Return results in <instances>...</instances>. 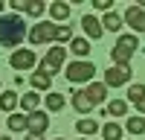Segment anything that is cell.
<instances>
[{"mask_svg": "<svg viewBox=\"0 0 145 140\" xmlns=\"http://www.w3.org/2000/svg\"><path fill=\"white\" fill-rule=\"evenodd\" d=\"M26 23H23L20 15H0V47H18L23 38H26Z\"/></svg>", "mask_w": 145, "mask_h": 140, "instance_id": "cell-1", "label": "cell"}, {"mask_svg": "<svg viewBox=\"0 0 145 140\" xmlns=\"http://www.w3.org/2000/svg\"><path fill=\"white\" fill-rule=\"evenodd\" d=\"M137 47H139V41H137V35H134V32L119 35V38H116V47L110 50V61H113V64H119V67H125L131 58H134Z\"/></svg>", "mask_w": 145, "mask_h": 140, "instance_id": "cell-2", "label": "cell"}, {"mask_svg": "<svg viewBox=\"0 0 145 140\" xmlns=\"http://www.w3.org/2000/svg\"><path fill=\"white\" fill-rule=\"evenodd\" d=\"M64 76L72 82V85H90V79L96 76V64L93 61H70L67 70H64Z\"/></svg>", "mask_w": 145, "mask_h": 140, "instance_id": "cell-3", "label": "cell"}, {"mask_svg": "<svg viewBox=\"0 0 145 140\" xmlns=\"http://www.w3.org/2000/svg\"><path fill=\"white\" fill-rule=\"evenodd\" d=\"M55 29H58V23H52V20H41V23H35V26L26 32V38H29V44H35V47L52 44V41H55Z\"/></svg>", "mask_w": 145, "mask_h": 140, "instance_id": "cell-4", "label": "cell"}, {"mask_svg": "<svg viewBox=\"0 0 145 140\" xmlns=\"http://www.w3.org/2000/svg\"><path fill=\"white\" fill-rule=\"evenodd\" d=\"M64 55H67V47H50V53H46L44 61H41V70L46 76L61 73V70H64Z\"/></svg>", "mask_w": 145, "mask_h": 140, "instance_id": "cell-5", "label": "cell"}, {"mask_svg": "<svg viewBox=\"0 0 145 140\" xmlns=\"http://www.w3.org/2000/svg\"><path fill=\"white\" fill-rule=\"evenodd\" d=\"M131 76H134V70H131L128 64H125V67L113 64L110 70H105V88H122V85L131 82Z\"/></svg>", "mask_w": 145, "mask_h": 140, "instance_id": "cell-6", "label": "cell"}, {"mask_svg": "<svg viewBox=\"0 0 145 140\" xmlns=\"http://www.w3.org/2000/svg\"><path fill=\"white\" fill-rule=\"evenodd\" d=\"M50 128V114L46 111H32V114H26V131L32 134V137H44V131Z\"/></svg>", "mask_w": 145, "mask_h": 140, "instance_id": "cell-7", "label": "cell"}, {"mask_svg": "<svg viewBox=\"0 0 145 140\" xmlns=\"http://www.w3.org/2000/svg\"><path fill=\"white\" fill-rule=\"evenodd\" d=\"M122 23H128V26L134 29V35L137 32H145V9L142 6H131L122 15Z\"/></svg>", "mask_w": 145, "mask_h": 140, "instance_id": "cell-8", "label": "cell"}, {"mask_svg": "<svg viewBox=\"0 0 145 140\" xmlns=\"http://www.w3.org/2000/svg\"><path fill=\"white\" fill-rule=\"evenodd\" d=\"M35 61H38V58H35L32 50H15V53L9 55V64L15 67V70H32Z\"/></svg>", "mask_w": 145, "mask_h": 140, "instance_id": "cell-9", "label": "cell"}, {"mask_svg": "<svg viewBox=\"0 0 145 140\" xmlns=\"http://www.w3.org/2000/svg\"><path fill=\"white\" fill-rule=\"evenodd\" d=\"M81 26H84L87 41H99V38H102V20L96 18V15H84V18H81Z\"/></svg>", "mask_w": 145, "mask_h": 140, "instance_id": "cell-10", "label": "cell"}, {"mask_svg": "<svg viewBox=\"0 0 145 140\" xmlns=\"http://www.w3.org/2000/svg\"><path fill=\"white\" fill-rule=\"evenodd\" d=\"M84 96L90 99V105H102L107 99V88H105V82H90L87 88H84Z\"/></svg>", "mask_w": 145, "mask_h": 140, "instance_id": "cell-11", "label": "cell"}, {"mask_svg": "<svg viewBox=\"0 0 145 140\" xmlns=\"http://www.w3.org/2000/svg\"><path fill=\"white\" fill-rule=\"evenodd\" d=\"M70 102H72V108L78 114H90L93 111V105H90L87 96H84V90H70Z\"/></svg>", "mask_w": 145, "mask_h": 140, "instance_id": "cell-12", "label": "cell"}, {"mask_svg": "<svg viewBox=\"0 0 145 140\" xmlns=\"http://www.w3.org/2000/svg\"><path fill=\"white\" fill-rule=\"evenodd\" d=\"M50 18H52V23H58V26H61V20L70 18V3H64V0H55V3L50 6Z\"/></svg>", "mask_w": 145, "mask_h": 140, "instance_id": "cell-13", "label": "cell"}, {"mask_svg": "<svg viewBox=\"0 0 145 140\" xmlns=\"http://www.w3.org/2000/svg\"><path fill=\"white\" fill-rule=\"evenodd\" d=\"M18 102H20L18 90H0V111H9V114H15Z\"/></svg>", "mask_w": 145, "mask_h": 140, "instance_id": "cell-14", "label": "cell"}, {"mask_svg": "<svg viewBox=\"0 0 145 140\" xmlns=\"http://www.w3.org/2000/svg\"><path fill=\"white\" fill-rule=\"evenodd\" d=\"M29 82H32V88H35V90H46V93L52 90V76H46L44 70H35V73L29 76Z\"/></svg>", "mask_w": 145, "mask_h": 140, "instance_id": "cell-15", "label": "cell"}, {"mask_svg": "<svg viewBox=\"0 0 145 140\" xmlns=\"http://www.w3.org/2000/svg\"><path fill=\"white\" fill-rule=\"evenodd\" d=\"M99 20H102V32H105V29H107V32H119V29L125 26V23H122V15H116V12H107V15L99 18Z\"/></svg>", "mask_w": 145, "mask_h": 140, "instance_id": "cell-16", "label": "cell"}, {"mask_svg": "<svg viewBox=\"0 0 145 140\" xmlns=\"http://www.w3.org/2000/svg\"><path fill=\"white\" fill-rule=\"evenodd\" d=\"M76 131H78L81 137H90V134L99 131V123H96L93 117H84V120H78V123H76Z\"/></svg>", "mask_w": 145, "mask_h": 140, "instance_id": "cell-17", "label": "cell"}, {"mask_svg": "<svg viewBox=\"0 0 145 140\" xmlns=\"http://www.w3.org/2000/svg\"><path fill=\"white\" fill-rule=\"evenodd\" d=\"M18 105H20V108L26 111V114H32V111H38V105H41V93H23Z\"/></svg>", "mask_w": 145, "mask_h": 140, "instance_id": "cell-18", "label": "cell"}, {"mask_svg": "<svg viewBox=\"0 0 145 140\" xmlns=\"http://www.w3.org/2000/svg\"><path fill=\"white\" fill-rule=\"evenodd\" d=\"M99 131H102V137H105V140H122V131H125V128L119 125V123H105Z\"/></svg>", "mask_w": 145, "mask_h": 140, "instance_id": "cell-19", "label": "cell"}, {"mask_svg": "<svg viewBox=\"0 0 145 140\" xmlns=\"http://www.w3.org/2000/svg\"><path fill=\"white\" fill-rule=\"evenodd\" d=\"M44 105H46V111H61V108H64V93L50 90V93L44 96Z\"/></svg>", "mask_w": 145, "mask_h": 140, "instance_id": "cell-20", "label": "cell"}, {"mask_svg": "<svg viewBox=\"0 0 145 140\" xmlns=\"http://www.w3.org/2000/svg\"><path fill=\"white\" fill-rule=\"evenodd\" d=\"M70 50L78 55V61H84V55L90 53V41H87V38H72V41H70Z\"/></svg>", "mask_w": 145, "mask_h": 140, "instance_id": "cell-21", "label": "cell"}, {"mask_svg": "<svg viewBox=\"0 0 145 140\" xmlns=\"http://www.w3.org/2000/svg\"><path fill=\"white\" fill-rule=\"evenodd\" d=\"M23 12H26V15H32V18H38V20H41V15L46 12V6H44V0H26V3H23Z\"/></svg>", "mask_w": 145, "mask_h": 140, "instance_id": "cell-22", "label": "cell"}, {"mask_svg": "<svg viewBox=\"0 0 145 140\" xmlns=\"http://www.w3.org/2000/svg\"><path fill=\"white\" fill-rule=\"evenodd\" d=\"M125 111H128L125 99H110L107 102V117H125Z\"/></svg>", "mask_w": 145, "mask_h": 140, "instance_id": "cell-23", "label": "cell"}, {"mask_svg": "<svg viewBox=\"0 0 145 140\" xmlns=\"http://www.w3.org/2000/svg\"><path fill=\"white\" fill-rule=\"evenodd\" d=\"M125 128H128L131 134H145V117H128Z\"/></svg>", "mask_w": 145, "mask_h": 140, "instance_id": "cell-24", "label": "cell"}, {"mask_svg": "<svg viewBox=\"0 0 145 140\" xmlns=\"http://www.w3.org/2000/svg\"><path fill=\"white\" fill-rule=\"evenodd\" d=\"M9 128H12V131H26V114H12L9 117Z\"/></svg>", "mask_w": 145, "mask_h": 140, "instance_id": "cell-25", "label": "cell"}, {"mask_svg": "<svg viewBox=\"0 0 145 140\" xmlns=\"http://www.w3.org/2000/svg\"><path fill=\"white\" fill-rule=\"evenodd\" d=\"M142 96H145V85H142V82H137V85H131V88H128V102H134V105H137Z\"/></svg>", "mask_w": 145, "mask_h": 140, "instance_id": "cell-26", "label": "cell"}, {"mask_svg": "<svg viewBox=\"0 0 145 140\" xmlns=\"http://www.w3.org/2000/svg\"><path fill=\"white\" fill-rule=\"evenodd\" d=\"M55 41L61 44V47H64L67 41H72V29H70V23H64V26H58V29H55Z\"/></svg>", "mask_w": 145, "mask_h": 140, "instance_id": "cell-27", "label": "cell"}, {"mask_svg": "<svg viewBox=\"0 0 145 140\" xmlns=\"http://www.w3.org/2000/svg\"><path fill=\"white\" fill-rule=\"evenodd\" d=\"M93 6L99 9V12H105V15H107V12H110V0H93Z\"/></svg>", "mask_w": 145, "mask_h": 140, "instance_id": "cell-28", "label": "cell"}, {"mask_svg": "<svg viewBox=\"0 0 145 140\" xmlns=\"http://www.w3.org/2000/svg\"><path fill=\"white\" fill-rule=\"evenodd\" d=\"M137 111H139V114H145V96H142V99L137 102Z\"/></svg>", "mask_w": 145, "mask_h": 140, "instance_id": "cell-29", "label": "cell"}, {"mask_svg": "<svg viewBox=\"0 0 145 140\" xmlns=\"http://www.w3.org/2000/svg\"><path fill=\"white\" fill-rule=\"evenodd\" d=\"M26 140H44V137H32V134H29V137H26Z\"/></svg>", "mask_w": 145, "mask_h": 140, "instance_id": "cell-30", "label": "cell"}, {"mask_svg": "<svg viewBox=\"0 0 145 140\" xmlns=\"http://www.w3.org/2000/svg\"><path fill=\"white\" fill-rule=\"evenodd\" d=\"M0 140H12V137H6V134H3V137H0Z\"/></svg>", "mask_w": 145, "mask_h": 140, "instance_id": "cell-31", "label": "cell"}, {"mask_svg": "<svg viewBox=\"0 0 145 140\" xmlns=\"http://www.w3.org/2000/svg\"><path fill=\"white\" fill-rule=\"evenodd\" d=\"M0 90H3V82H0Z\"/></svg>", "mask_w": 145, "mask_h": 140, "instance_id": "cell-32", "label": "cell"}, {"mask_svg": "<svg viewBox=\"0 0 145 140\" xmlns=\"http://www.w3.org/2000/svg\"><path fill=\"white\" fill-rule=\"evenodd\" d=\"M0 12H3V3H0Z\"/></svg>", "mask_w": 145, "mask_h": 140, "instance_id": "cell-33", "label": "cell"}, {"mask_svg": "<svg viewBox=\"0 0 145 140\" xmlns=\"http://www.w3.org/2000/svg\"><path fill=\"white\" fill-rule=\"evenodd\" d=\"M58 140H64V137H58Z\"/></svg>", "mask_w": 145, "mask_h": 140, "instance_id": "cell-34", "label": "cell"}, {"mask_svg": "<svg viewBox=\"0 0 145 140\" xmlns=\"http://www.w3.org/2000/svg\"><path fill=\"white\" fill-rule=\"evenodd\" d=\"M81 140H87V137H81Z\"/></svg>", "mask_w": 145, "mask_h": 140, "instance_id": "cell-35", "label": "cell"}]
</instances>
